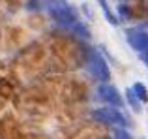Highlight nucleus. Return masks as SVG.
I'll list each match as a JSON object with an SVG mask.
<instances>
[{"label": "nucleus", "instance_id": "1", "mask_svg": "<svg viewBox=\"0 0 148 139\" xmlns=\"http://www.w3.org/2000/svg\"><path fill=\"white\" fill-rule=\"evenodd\" d=\"M49 15L56 25L60 26H73L77 23V11L66 2H56L49 8Z\"/></svg>", "mask_w": 148, "mask_h": 139}, {"label": "nucleus", "instance_id": "2", "mask_svg": "<svg viewBox=\"0 0 148 139\" xmlns=\"http://www.w3.org/2000/svg\"><path fill=\"white\" fill-rule=\"evenodd\" d=\"M88 70H90V73L99 83H107L109 77H111V72H109V66L105 62V58L96 51H92L88 55Z\"/></svg>", "mask_w": 148, "mask_h": 139}, {"label": "nucleus", "instance_id": "3", "mask_svg": "<svg viewBox=\"0 0 148 139\" xmlns=\"http://www.w3.org/2000/svg\"><path fill=\"white\" fill-rule=\"evenodd\" d=\"M94 118L99 122H105V124L112 126V128H124L126 126V118H124L122 113H118L116 109H111V107H101V109H96Z\"/></svg>", "mask_w": 148, "mask_h": 139}, {"label": "nucleus", "instance_id": "4", "mask_svg": "<svg viewBox=\"0 0 148 139\" xmlns=\"http://www.w3.org/2000/svg\"><path fill=\"white\" fill-rule=\"evenodd\" d=\"M98 96L105 103H111V105H114V107L122 105V98H120L118 88L109 85V83H99L98 85Z\"/></svg>", "mask_w": 148, "mask_h": 139}, {"label": "nucleus", "instance_id": "5", "mask_svg": "<svg viewBox=\"0 0 148 139\" xmlns=\"http://www.w3.org/2000/svg\"><path fill=\"white\" fill-rule=\"evenodd\" d=\"M127 41H130V45L133 49H137L139 53H143L148 47V34L141 32V30H135V32L127 34Z\"/></svg>", "mask_w": 148, "mask_h": 139}, {"label": "nucleus", "instance_id": "6", "mask_svg": "<svg viewBox=\"0 0 148 139\" xmlns=\"http://www.w3.org/2000/svg\"><path fill=\"white\" fill-rule=\"evenodd\" d=\"M131 90L135 92V96H137L139 102H148V88H146L143 83H135Z\"/></svg>", "mask_w": 148, "mask_h": 139}, {"label": "nucleus", "instance_id": "7", "mask_svg": "<svg viewBox=\"0 0 148 139\" xmlns=\"http://www.w3.org/2000/svg\"><path fill=\"white\" fill-rule=\"evenodd\" d=\"M126 98H127V102H130L131 109H133V111H141V102L137 100V96H135V92L131 90V88L126 90Z\"/></svg>", "mask_w": 148, "mask_h": 139}, {"label": "nucleus", "instance_id": "8", "mask_svg": "<svg viewBox=\"0 0 148 139\" xmlns=\"http://www.w3.org/2000/svg\"><path fill=\"white\" fill-rule=\"evenodd\" d=\"M99 2V6H101V10H103V13H105V17L109 19V21L112 23V25H116L118 23V19H116V15H112V11H111V8H109V4H107V0H98Z\"/></svg>", "mask_w": 148, "mask_h": 139}, {"label": "nucleus", "instance_id": "9", "mask_svg": "<svg viewBox=\"0 0 148 139\" xmlns=\"http://www.w3.org/2000/svg\"><path fill=\"white\" fill-rule=\"evenodd\" d=\"M73 30H75V32L79 34V36L83 38V40H86V38H90V32H88V30L84 28V25H81L79 21H77L75 25H73Z\"/></svg>", "mask_w": 148, "mask_h": 139}, {"label": "nucleus", "instance_id": "10", "mask_svg": "<svg viewBox=\"0 0 148 139\" xmlns=\"http://www.w3.org/2000/svg\"><path fill=\"white\" fill-rule=\"evenodd\" d=\"M112 137H114V139H131L124 128H114V130H112Z\"/></svg>", "mask_w": 148, "mask_h": 139}, {"label": "nucleus", "instance_id": "11", "mask_svg": "<svg viewBox=\"0 0 148 139\" xmlns=\"http://www.w3.org/2000/svg\"><path fill=\"white\" fill-rule=\"evenodd\" d=\"M141 58H143V60H145V62L148 64V47H146V49H145V51H143V53H141Z\"/></svg>", "mask_w": 148, "mask_h": 139}]
</instances>
